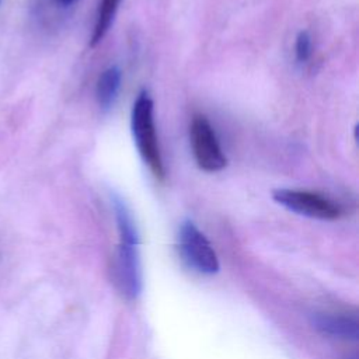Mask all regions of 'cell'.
Segmentation results:
<instances>
[{
  "instance_id": "1",
  "label": "cell",
  "mask_w": 359,
  "mask_h": 359,
  "mask_svg": "<svg viewBox=\"0 0 359 359\" xmlns=\"http://www.w3.org/2000/svg\"><path fill=\"white\" fill-rule=\"evenodd\" d=\"M114 212L119 233L114 262V278L121 293L126 299L133 300L140 294L143 286L139 236L129 209L118 196H114Z\"/></svg>"
},
{
  "instance_id": "2",
  "label": "cell",
  "mask_w": 359,
  "mask_h": 359,
  "mask_svg": "<svg viewBox=\"0 0 359 359\" xmlns=\"http://www.w3.org/2000/svg\"><path fill=\"white\" fill-rule=\"evenodd\" d=\"M154 104L147 90H142L132 108L130 129L133 140L139 150V154L153 175L163 181L165 177V168L158 146V139L154 125Z\"/></svg>"
},
{
  "instance_id": "3",
  "label": "cell",
  "mask_w": 359,
  "mask_h": 359,
  "mask_svg": "<svg viewBox=\"0 0 359 359\" xmlns=\"http://www.w3.org/2000/svg\"><path fill=\"white\" fill-rule=\"evenodd\" d=\"M276 203L297 215L320 220H335L342 215V208L328 196L304 189L278 188L272 191Z\"/></svg>"
},
{
  "instance_id": "4",
  "label": "cell",
  "mask_w": 359,
  "mask_h": 359,
  "mask_svg": "<svg viewBox=\"0 0 359 359\" xmlns=\"http://www.w3.org/2000/svg\"><path fill=\"white\" fill-rule=\"evenodd\" d=\"M178 248L189 268L203 275L219 271V258L206 236L191 220H184L178 231Z\"/></svg>"
},
{
  "instance_id": "5",
  "label": "cell",
  "mask_w": 359,
  "mask_h": 359,
  "mask_svg": "<svg viewBox=\"0 0 359 359\" xmlns=\"http://www.w3.org/2000/svg\"><path fill=\"white\" fill-rule=\"evenodd\" d=\"M189 137L195 161L201 170L215 172L227 165V157L222 150L216 132L206 116H194L189 128Z\"/></svg>"
},
{
  "instance_id": "6",
  "label": "cell",
  "mask_w": 359,
  "mask_h": 359,
  "mask_svg": "<svg viewBox=\"0 0 359 359\" xmlns=\"http://www.w3.org/2000/svg\"><path fill=\"white\" fill-rule=\"evenodd\" d=\"M313 327L330 338L356 341L359 337V321L355 313L321 310L311 314Z\"/></svg>"
},
{
  "instance_id": "7",
  "label": "cell",
  "mask_w": 359,
  "mask_h": 359,
  "mask_svg": "<svg viewBox=\"0 0 359 359\" xmlns=\"http://www.w3.org/2000/svg\"><path fill=\"white\" fill-rule=\"evenodd\" d=\"M121 81L122 72L118 66H109L100 74L95 86V98L102 111H108L114 105L119 94Z\"/></svg>"
},
{
  "instance_id": "8",
  "label": "cell",
  "mask_w": 359,
  "mask_h": 359,
  "mask_svg": "<svg viewBox=\"0 0 359 359\" xmlns=\"http://www.w3.org/2000/svg\"><path fill=\"white\" fill-rule=\"evenodd\" d=\"M121 0H101L98 10H97V18H95V24H94V29L91 34V41L90 45L95 46L97 43H100L102 41V38L107 35V32L109 31L116 10L119 7Z\"/></svg>"
},
{
  "instance_id": "9",
  "label": "cell",
  "mask_w": 359,
  "mask_h": 359,
  "mask_svg": "<svg viewBox=\"0 0 359 359\" xmlns=\"http://www.w3.org/2000/svg\"><path fill=\"white\" fill-rule=\"evenodd\" d=\"M313 53V43H311V36L307 31H300L299 35L296 36L294 42V55L296 60L299 63H306Z\"/></svg>"
},
{
  "instance_id": "10",
  "label": "cell",
  "mask_w": 359,
  "mask_h": 359,
  "mask_svg": "<svg viewBox=\"0 0 359 359\" xmlns=\"http://www.w3.org/2000/svg\"><path fill=\"white\" fill-rule=\"evenodd\" d=\"M57 3H60V4H63V6H70V4H73V3H76L77 0H56Z\"/></svg>"
},
{
  "instance_id": "11",
  "label": "cell",
  "mask_w": 359,
  "mask_h": 359,
  "mask_svg": "<svg viewBox=\"0 0 359 359\" xmlns=\"http://www.w3.org/2000/svg\"><path fill=\"white\" fill-rule=\"evenodd\" d=\"M349 359H356V356H352V358H349Z\"/></svg>"
}]
</instances>
